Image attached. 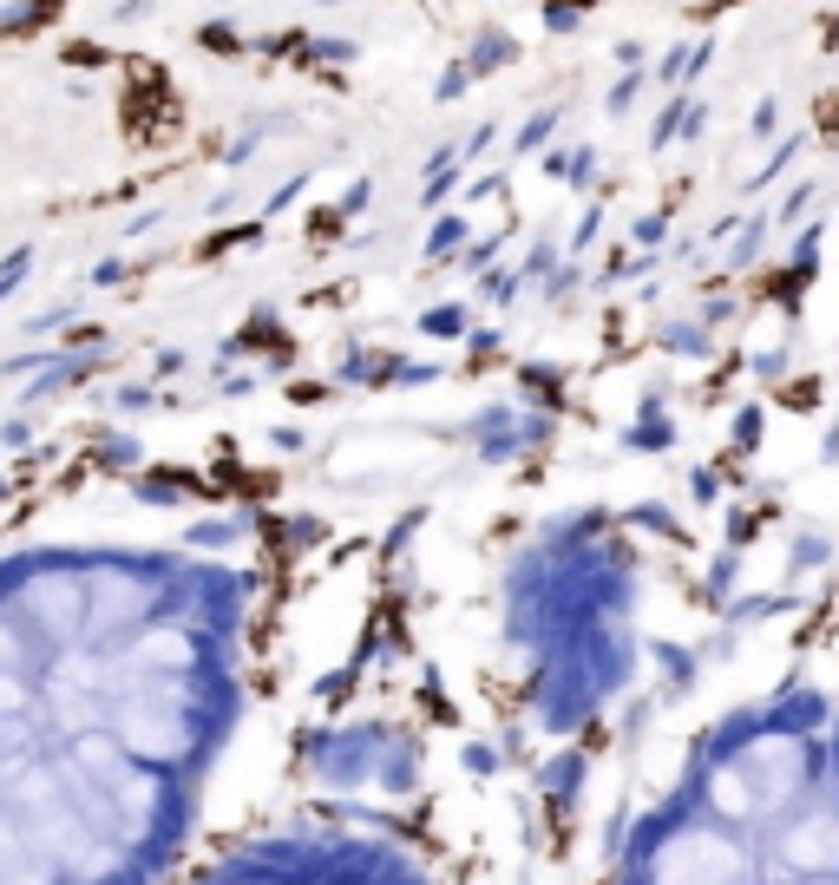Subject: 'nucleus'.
<instances>
[{"mask_svg": "<svg viewBox=\"0 0 839 885\" xmlns=\"http://www.w3.org/2000/svg\"><path fill=\"white\" fill-rule=\"evenodd\" d=\"M315 7H335V0H315Z\"/></svg>", "mask_w": 839, "mask_h": 885, "instance_id": "6e6552de", "label": "nucleus"}, {"mask_svg": "<svg viewBox=\"0 0 839 885\" xmlns=\"http://www.w3.org/2000/svg\"><path fill=\"white\" fill-rule=\"evenodd\" d=\"M203 46H223V53H236V33H230V26H203Z\"/></svg>", "mask_w": 839, "mask_h": 885, "instance_id": "0eeeda50", "label": "nucleus"}, {"mask_svg": "<svg viewBox=\"0 0 839 885\" xmlns=\"http://www.w3.org/2000/svg\"><path fill=\"white\" fill-rule=\"evenodd\" d=\"M578 20H584V0H551V7H545V26H551V33H571Z\"/></svg>", "mask_w": 839, "mask_h": 885, "instance_id": "39448f33", "label": "nucleus"}, {"mask_svg": "<svg viewBox=\"0 0 839 885\" xmlns=\"http://www.w3.org/2000/svg\"><path fill=\"white\" fill-rule=\"evenodd\" d=\"M249 584L177 551L0 564V885H164L243 709Z\"/></svg>", "mask_w": 839, "mask_h": 885, "instance_id": "f257e3e1", "label": "nucleus"}, {"mask_svg": "<svg viewBox=\"0 0 839 885\" xmlns=\"http://www.w3.org/2000/svg\"><path fill=\"white\" fill-rule=\"evenodd\" d=\"M551 125H558V112H538V118H532V125H525V131H518V151H538V144H545V131H551Z\"/></svg>", "mask_w": 839, "mask_h": 885, "instance_id": "423d86ee", "label": "nucleus"}, {"mask_svg": "<svg viewBox=\"0 0 839 885\" xmlns=\"http://www.w3.org/2000/svg\"><path fill=\"white\" fill-rule=\"evenodd\" d=\"M624 597H630V578H624V564H617V545H604L597 564H591V578H584V597H578V584H571V591H564L558 604H545L538 617H571V604H578L584 624H617ZM617 676H624V643H617V630H584V643H558V650H551V676H545V683H584L591 696H604V689H617Z\"/></svg>", "mask_w": 839, "mask_h": 885, "instance_id": "20e7f679", "label": "nucleus"}, {"mask_svg": "<svg viewBox=\"0 0 839 885\" xmlns=\"http://www.w3.org/2000/svg\"><path fill=\"white\" fill-rule=\"evenodd\" d=\"M190 885H433L427 860L374 827L302 820L263 840H243Z\"/></svg>", "mask_w": 839, "mask_h": 885, "instance_id": "7ed1b4c3", "label": "nucleus"}, {"mask_svg": "<svg viewBox=\"0 0 839 885\" xmlns=\"http://www.w3.org/2000/svg\"><path fill=\"white\" fill-rule=\"evenodd\" d=\"M610 885H839V696L774 683L630 807Z\"/></svg>", "mask_w": 839, "mask_h": 885, "instance_id": "f03ea898", "label": "nucleus"}]
</instances>
